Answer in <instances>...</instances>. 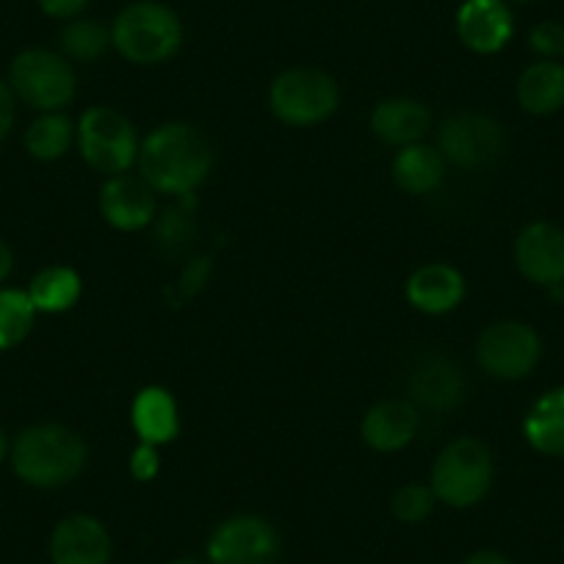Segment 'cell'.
Segmentation results:
<instances>
[{"mask_svg":"<svg viewBox=\"0 0 564 564\" xmlns=\"http://www.w3.org/2000/svg\"><path fill=\"white\" fill-rule=\"evenodd\" d=\"M210 164H214V153H210L208 139L183 122L161 124L139 148L144 183L155 192L177 194V197L192 194L208 177Z\"/></svg>","mask_w":564,"mask_h":564,"instance_id":"obj_1","label":"cell"},{"mask_svg":"<svg viewBox=\"0 0 564 564\" xmlns=\"http://www.w3.org/2000/svg\"><path fill=\"white\" fill-rule=\"evenodd\" d=\"M86 443L62 423H36L18 435L9 459L20 481L40 490L69 485L86 465Z\"/></svg>","mask_w":564,"mask_h":564,"instance_id":"obj_2","label":"cell"},{"mask_svg":"<svg viewBox=\"0 0 564 564\" xmlns=\"http://www.w3.org/2000/svg\"><path fill=\"white\" fill-rule=\"evenodd\" d=\"M111 45L133 64H161L183 45V23L159 0H139L117 14Z\"/></svg>","mask_w":564,"mask_h":564,"instance_id":"obj_3","label":"cell"},{"mask_svg":"<svg viewBox=\"0 0 564 564\" xmlns=\"http://www.w3.org/2000/svg\"><path fill=\"white\" fill-rule=\"evenodd\" d=\"M492 476L496 468L490 448L476 437H459L437 457L432 468V492L446 507L468 509L490 492Z\"/></svg>","mask_w":564,"mask_h":564,"instance_id":"obj_4","label":"cell"},{"mask_svg":"<svg viewBox=\"0 0 564 564\" xmlns=\"http://www.w3.org/2000/svg\"><path fill=\"white\" fill-rule=\"evenodd\" d=\"M9 86L14 97L36 111H62L75 97V73L62 53L29 47L12 58Z\"/></svg>","mask_w":564,"mask_h":564,"instance_id":"obj_5","label":"cell"},{"mask_svg":"<svg viewBox=\"0 0 564 564\" xmlns=\"http://www.w3.org/2000/svg\"><path fill=\"white\" fill-rule=\"evenodd\" d=\"M78 148L95 172L122 175L139 155V141L130 119L108 106L89 108L78 122Z\"/></svg>","mask_w":564,"mask_h":564,"instance_id":"obj_6","label":"cell"},{"mask_svg":"<svg viewBox=\"0 0 564 564\" xmlns=\"http://www.w3.org/2000/svg\"><path fill=\"white\" fill-rule=\"evenodd\" d=\"M269 102L276 119L307 128L338 108V86L322 69H289L271 84Z\"/></svg>","mask_w":564,"mask_h":564,"instance_id":"obj_7","label":"cell"},{"mask_svg":"<svg viewBox=\"0 0 564 564\" xmlns=\"http://www.w3.org/2000/svg\"><path fill=\"white\" fill-rule=\"evenodd\" d=\"M208 564H280L282 540L274 525L258 514H232L210 534Z\"/></svg>","mask_w":564,"mask_h":564,"instance_id":"obj_8","label":"cell"},{"mask_svg":"<svg viewBox=\"0 0 564 564\" xmlns=\"http://www.w3.org/2000/svg\"><path fill=\"white\" fill-rule=\"evenodd\" d=\"M503 148H507V133L501 122L487 113H454L441 128V155H446L459 170H485L501 159Z\"/></svg>","mask_w":564,"mask_h":564,"instance_id":"obj_9","label":"cell"},{"mask_svg":"<svg viewBox=\"0 0 564 564\" xmlns=\"http://www.w3.org/2000/svg\"><path fill=\"white\" fill-rule=\"evenodd\" d=\"M540 335L520 322H498L481 333L476 344L479 366L496 379H523L540 362Z\"/></svg>","mask_w":564,"mask_h":564,"instance_id":"obj_10","label":"cell"},{"mask_svg":"<svg viewBox=\"0 0 564 564\" xmlns=\"http://www.w3.org/2000/svg\"><path fill=\"white\" fill-rule=\"evenodd\" d=\"M111 534L95 514H69L58 520L47 542L51 564H111Z\"/></svg>","mask_w":564,"mask_h":564,"instance_id":"obj_11","label":"cell"},{"mask_svg":"<svg viewBox=\"0 0 564 564\" xmlns=\"http://www.w3.org/2000/svg\"><path fill=\"white\" fill-rule=\"evenodd\" d=\"M514 263L534 285H564V232L547 221L529 225L514 243Z\"/></svg>","mask_w":564,"mask_h":564,"instance_id":"obj_12","label":"cell"},{"mask_svg":"<svg viewBox=\"0 0 564 564\" xmlns=\"http://www.w3.org/2000/svg\"><path fill=\"white\" fill-rule=\"evenodd\" d=\"M457 34L474 53H498L514 34L507 0H465L457 12Z\"/></svg>","mask_w":564,"mask_h":564,"instance_id":"obj_13","label":"cell"},{"mask_svg":"<svg viewBox=\"0 0 564 564\" xmlns=\"http://www.w3.org/2000/svg\"><path fill=\"white\" fill-rule=\"evenodd\" d=\"M406 388H410L412 401H417L423 410L448 412L463 404L468 384H465L463 368L454 366L448 357H426L410 373Z\"/></svg>","mask_w":564,"mask_h":564,"instance_id":"obj_14","label":"cell"},{"mask_svg":"<svg viewBox=\"0 0 564 564\" xmlns=\"http://www.w3.org/2000/svg\"><path fill=\"white\" fill-rule=\"evenodd\" d=\"M100 210L117 230H141L155 216L153 188L128 175H113L100 192Z\"/></svg>","mask_w":564,"mask_h":564,"instance_id":"obj_15","label":"cell"},{"mask_svg":"<svg viewBox=\"0 0 564 564\" xmlns=\"http://www.w3.org/2000/svg\"><path fill=\"white\" fill-rule=\"evenodd\" d=\"M465 296V280L457 269L446 263H432L417 269L406 280V300L423 313L441 316L454 311Z\"/></svg>","mask_w":564,"mask_h":564,"instance_id":"obj_16","label":"cell"},{"mask_svg":"<svg viewBox=\"0 0 564 564\" xmlns=\"http://www.w3.org/2000/svg\"><path fill=\"white\" fill-rule=\"evenodd\" d=\"M417 410L410 401L388 399L379 401L362 417V441L377 452H399L415 437Z\"/></svg>","mask_w":564,"mask_h":564,"instance_id":"obj_17","label":"cell"},{"mask_svg":"<svg viewBox=\"0 0 564 564\" xmlns=\"http://www.w3.org/2000/svg\"><path fill=\"white\" fill-rule=\"evenodd\" d=\"M430 108L423 106V102L404 100V97L379 102L371 117L373 133L382 141H388V144H399V148L417 144V139L430 130Z\"/></svg>","mask_w":564,"mask_h":564,"instance_id":"obj_18","label":"cell"},{"mask_svg":"<svg viewBox=\"0 0 564 564\" xmlns=\"http://www.w3.org/2000/svg\"><path fill=\"white\" fill-rule=\"evenodd\" d=\"M520 106L536 117L556 113L564 106V67L558 62H536L523 69L518 80Z\"/></svg>","mask_w":564,"mask_h":564,"instance_id":"obj_19","label":"cell"},{"mask_svg":"<svg viewBox=\"0 0 564 564\" xmlns=\"http://www.w3.org/2000/svg\"><path fill=\"white\" fill-rule=\"evenodd\" d=\"M177 404L164 388H144L133 401V430L150 446L177 435Z\"/></svg>","mask_w":564,"mask_h":564,"instance_id":"obj_20","label":"cell"},{"mask_svg":"<svg viewBox=\"0 0 564 564\" xmlns=\"http://www.w3.org/2000/svg\"><path fill=\"white\" fill-rule=\"evenodd\" d=\"M525 441L547 457H564V388L534 401L523 423Z\"/></svg>","mask_w":564,"mask_h":564,"instance_id":"obj_21","label":"cell"},{"mask_svg":"<svg viewBox=\"0 0 564 564\" xmlns=\"http://www.w3.org/2000/svg\"><path fill=\"white\" fill-rule=\"evenodd\" d=\"M393 177L410 194H430L443 181V155L426 144H406L393 159Z\"/></svg>","mask_w":564,"mask_h":564,"instance_id":"obj_22","label":"cell"},{"mask_svg":"<svg viewBox=\"0 0 564 564\" xmlns=\"http://www.w3.org/2000/svg\"><path fill=\"white\" fill-rule=\"evenodd\" d=\"M29 296L36 313H64L78 302L80 276L67 265H47L29 282Z\"/></svg>","mask_w":564,"mask_h":564,"instance_id":"obj_23","label":"cell"},{"mask_svg":"<svg viewBox=\"0 0 564 564\" xmlns=\"http://www.w3.org/2000/svg\"><path fill=\"white\" fill-rule=\"evenodd\" d=\"M75 139V124L67 113L47 111L36 117L25 130V150L36 161H56L69 150Z\"/></svg>","mask_w":564,"mask_h":564,"instance_id":"obj_24","label":"cell"},{"mask_svg":"<svg viewBox=\"0 0 564 564\" xmlns=\"http://www.w3.org/2000/svg\"><path fill=\"white\" fill-rule=\"evenodd\" d=\"M36 307L29 291L0 289V351H9L29 338Z\"/></svg>","mask_w":564,"mask_h":564,"instance_id":"obj_25","label":"cell"},{"mask_svg":"<svg viewBox=\"0 0 564 564\" xmlns=\"http://www.w3.org/2000/svg\"><path fill=\"white\" fill-rule=\"evenodd\" d=\"M58 45H62L64 56L75 58V62H95L111 45V29L97 20H73L58 34Z\"/></svg>","mask_w":564,"mask_h":564,"instance_id":"obj_26","label":"cell"},{"mask_svg":"<svg viewBox=\"0 0 564 564\" xmlns=\"http://www.w3.org/2000/svg\"><path fill=\"white\" fill-rule=\"evenodd\" d=\"M435 492L432 487L423 485H406L401 487L399 492L393 496V514L401 520V523H423V520L430 518L432 509H435Z\"/></svg>","mask_w":564,"mask_h":564,"instance_id":"obj_27","label":"cell"},{"mask_svg":"<svg viewBox=\"0 0 564 564\" xmlns=\"http://www.w3.org/2000/svg\"><path fill=\"white\" fill-rule=\"evenodd\" d=\"M194 236V221L188 208L166 210L164 219L159 221V243L166 252H181Z\"/></svg>","mask_w":564,"mask_h":564,"instance_id":"obj_28","label":"cell"},{"mask_svg":"<svg viewBox=\"0 0 564 564\" xmlns=\"http://www.w3.org/2000/svg\"><path fill=\"white\" fill-rule=\"evenodd\" d=\"M531 51L540 53L542 58H556L564 53V25L553 23V20H545V23L534 25L529 34Z\"/></svg>","mask_w":564,"mask_h":564,"instance_id":"obj_29","label":"cell"},{"mask_svg":"<svg viewBox=\"0 0 564 564\" xmlns=\"http://www.w3.org/2000/svg\"><path fill=\"white\" fill-rule=\"evenodd\" d=\"M14 117H18V106H14V91L7 80L0 78V144L12 133Z\"/></svg>","mask_w":564,"mask_h":564,"instance_id":"obj_30","label":"cell"},{"mask_svg":"<svg viewBox=\"0 0 564 564\" xmlns=\"http://www.w3.org/2000/svg\"><path fill=\"white\" fill-rule=\"evenodd\" d=\"M130 470H133L135 479L141 481L153 479L155 470H159V454H155V448L150 446V443H144V446L133 454V459H130Z\"/></svg>","mask_w":564,"mask_h":564,"instance_id":"obj_31","label":"cell"},{"mask_svg":"<svg viewBox=\"0 0 564 564\" xmlns=\"http://www.w3.org/2000/svg\"><path fill=\"white\" fill-rule=\"evenodd\" d=\"M86 7H89V0H40V9L53 20H73Z\"/></svg>","mask_w":564,"mask_h":564,"instance_id":"obj_32","label":"cell"},{"mask_svg":"<svg viewBox=\"0 0 564 564\" xmlns=\"http://www.w3.org/2000/svg\"><path fill=\"white\" fill-rule=\"evenodd\" d=\"M208 258H199V260H194L192 265H188V271H186V285H183V291H186V294H194V291L199 289V285H203V280H205V274H208Z\"/></svg>","mask_w":564,"mask_h":564,"instance_id":"obj_33","label":"cell"},{"mask_svg":"<svg viewBox=\"0 0 564 564\" xmlns=\"http://www.w3.org/2000/svg\"><path fill=\"white\" fill-rule=\"evenodd\" d=\"M463 564H512V558L498 551H474Z\"/></svg>","mask_w":564,"mask_h":564,"instance_id":"obj_34","label":"cell"},{"mask_svg":"<svg viewBox=\"0 0 564 564\" xmlns=\"http://www.w3.org/2000/svg\"><path fill=\"white\" fill-rule=\"evenodd\" d=\"M14 269V252L3 238H0V282H7L9 274Z\"/></svg>","mask_w":564,"mask_h":564,"instance_id":"obj_35","label":"cell"},{"mask_svg":"<svg viewBox=\"0 0 564 564\" xmlns=\"http://www.w3.org/2000/svg\"><path fill=\"white\" fill-rule=\"evenodd\" d=\"M9 452H12V446H9V437H7V432L0 430V463L9 457Z\"/></svg>","mask_w":564,"mask_h":564,"instance_id":"obj_36","label":"cell"},{"mask_svg":"<svg viewBox=\"0 0 564 564\" xmlns=\"http://www.w3.org/2000/svg\"><path fill=\"white\" fill-rule=\"evenodd\" d=\"M170 564H205V562H197V558H175V562H170Z\"/></svg>","mask_w":564,"mask_h":564,"instance_id":"obj_37","label":"cell"},{"mask_svg":"<svg viewBox=\"0 0 564 564\" xmlns=\"http://www.w3.org/2000/svg\"><path fill=\"white\" fill-rule=\"evenodd\" d=\"M562 553H564V545H562Z\"/></svg>","mask_w":564,"mask_h":564,"instance_id":"obj_38","label":"cell"},{"mask_svg":"<svg viewBox=\"0 0 564 564\" xmlns=\"http://www.w3.org/2000/svg\"><path fill=\"white\" fill-rule=\"evenodd\" d=\"M520 3H523V0H520Z\"/></svg>","mask_w":564,"mask_h":564,"instance_id":"obj_39","label":"cell"}]
</instances>
